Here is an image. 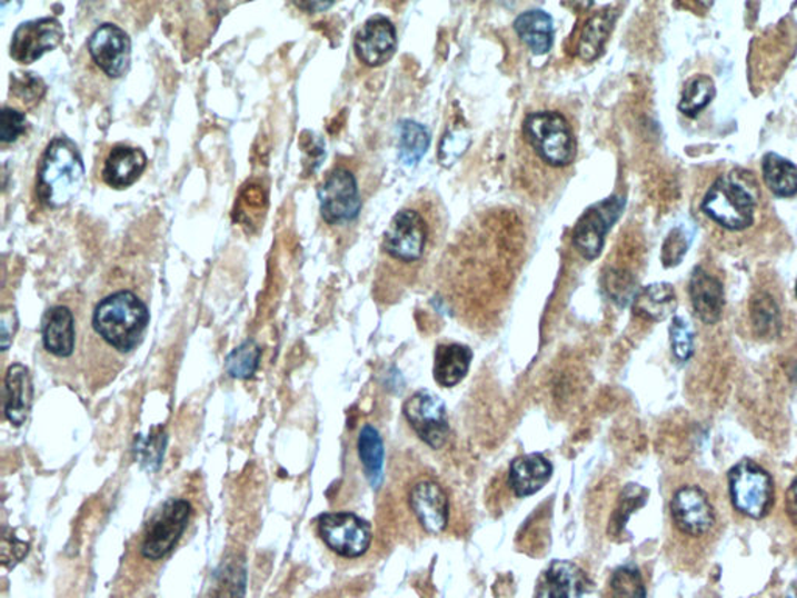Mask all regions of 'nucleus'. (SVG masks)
<instances>
[{
	"label": "nucleus",
	"mask_w": 797,
	"mask_h": 598,
	"mask_svg": "<svg viewBox=\"0 0 797 598\" xmlns=\"http://www.w3.org/2000/svg\"><path fill=\"white\" fill-rule=\"evenodd\" d=\"M760 197L753 173L737 169L711 182L704 193L701 211L711 223L726 231H746L756 223Z\"/></svg>",
	"instance_id": "obj_1"
},
{
	"label": "nucleus",
	"mask_w": 797,
	"mask_h": 598,
	"mask_svg": "<svg viewBox=\"0 0 797 598\" xmlns=\"http://www.w3.org/2000/svg\"><path fill=\"white\" fill-rule=\"evenodd\" d=\"M84 181L83 159L71 139H53L38 167L37 193L42 203L61 208L79 196Z\"/></svg>",
	"instance_id": "obj_2"
},
{
	"label": "nucleus",
	"mask_w": 797,
	"mask_h": 598,
	"mask_svg": "<svg viewBox=\"0 0 797 598\" xmlns=\"http://www.w3.org/2000/svg\"><path fill=\"white\" fill-rule=\"evenodd\" d=\"M149 321L146 302L130 290L108 295L92 316L96 332L119 352L133 351L141 343Z\"/></svg>",
	"instance_id": "obj_3"
},
{
	"label": "nucleus",
	"mask_w": 797,
	"mask_h": 598,
	"mask_svg": "<svg viewBox=\"0 0 797 598\" xmlns=\"http://www.w3.org/2000/svg\"><path fill=\"white\" fill-rule=\"evenodd\" d=\"M522 133L525 141L544 165L554 169H566L577 158V138L562 112H530L524 120Z\"/></svg>",
	"instance_id": "obj_4"
},
{
	"label": "nucleus",
	"mask_w": 797,
	"mask_h": 598,
	"mask_svg": "<svg viewBox=\"0 0 797 598\" xmlns=\"http://www.w3.org/2000/svg\"><path fill=\"white\" fill-rule=\"evenodd\" d=\"M730 502L735 510L750 519H764L774 505V480L756 461H738L727 474Z\"/></svg>",
	"instance_id": "obj_5"
},
{
	"label": "nucleus",
	"mask_w": 797,
	"mask_h": 598,
	"mask_svg": "<svg viewBox=\"0 0 797 598\" xmlns=\"http://www.w3.org/2000/svg\"><path fill=\"white\" fill-rule=\"evenodd\" d=\"M430 242V225L414 208L400 209L383 236L382 250L396 262H419Z\"/></svg>",
	"instance_id": "obj_6"
},
{
	"label": "nucleus",
	"mask_w": 797,
	"mask_h": 598,
	"mask_svg": "<svg viewBox=\"0 0 797 598\" xmlns=\"http://www.w3.org/2000/svg\"><path fill=\"white\" fill-rule=\"evenodd\" d=\"M192 507L188 500H167L162 510L150 520L146 528L141 544V554L150 561H159L167 557L180 541L188 528Z\"/></svg>",
	"instance_id": "obj_7"
},
{
	"label": "nucleus",
	"mask_w": 797,
	"mask_h": 598,
	"mask_svg": "<svg viewBox=\"0 0 797 598\" xmlns=\"http://www.w3.org/2000/svg\"><path fill=\"white\" fill-rule=\"evenodd\" d=\"M318 534L330 550L343 558H359L371 544V526L349 511L326 512L318 519Z\"/></svg>",
	"instance_id": "obj_8"
},
{
	"label": "nucleus",
	"mask_w": 797,
	"mask_h": 598,
	"mask_svg": "<svg viewBox=\"0 0 797 598\" xmlns=\"http://www.w3.org/2000/svg\"><path fill=\"white\" fill-rule=\"evenodd\" d=\"M322 219L329 225L346 223L357 219L361 209L359 185L351 170H332L318 189Z\"/></svg>",
	"instance_id": "obj_9"
},
{
	"label": "nucleus",
	"mask_w": 797,
	"mask_h": 598,
	"mask_svg": "<svg viewBox=\"0 0 797 598\" xmlns=\"http://www.w3.org/2000/svg\"><path fill=\"white\" fill-rule=\"evenodd\" d=\"M625 198L610 197L582 213L574 229L575 248L587 260L597 259L605 247L606 235L621 216Z\"/></svg>",
	"instance_id": "obj_10"
},
{
	"label": "nucleus",
	"mask_w": 797,
	"mask_h": 598,
	"mask_svg": "<svg viewBox=\"0 0 797 598\" xmlns=\"http://www.w3.org/2000/svg\"><path fill=\"white\" fill-rule=\"evenodd\" d=\"M408 425L431 449H441L449 438V419L446 406L437 395L421 390L404 406Z\"/></svg>",
	"instance_id": "obj_11"
},
{
	"label": "nucleus",
	"mask_w": 797,
	"mask_h": 598,
	"mask_svg": "<svg viewBox=\"0 0 797 598\" xmlns=\"http://www.w3.org/2000/svg\"><path fill=\"white\" fill-rule=\"evenodd\" d=\"M671 519L680 534L701 538L717 524L714 507L707 492L696 485L679 488L670 504Z\"/></svg>",
	"instance_id": "obj_12"
},
{
	"label": "nucleus",
	"mask_w": 797,
	"mask_h": 598,
	"mask_svg": "<svg viewBox=\"0 0 797 598\" xmlns=\"http://www.w3.org/2000/svg\"><path fill=\"white\" fill-rule=\"evenodd\" d=\"M63 40V26L56 18L22 22L11 38L10 57L18 63L32 64L44 53L56 50Z\"/></svg>",
	"instance_id": "obj_13"
},
{
	"label": "nucleus",
	"mask_w": 797,
	"mask_h": 598,
	"mask_svg": "<svg viewBox=\"0 0 797 598\" xmlns=\"http://www.w3.org/2000/svg\"><path fill=\"white\" fill-rule=\"evenodd\" d=\"M88 49L94 63L110 79H120L130 68L131 40L118 26L97 27L89 38Z\"/></svg>",
	"instance_id": "obj_14"
},
{
	"label": "nucleus",
	"mask_w": 797,
	"mask_h": 598,
	"mask_svg": "<svg viewBox=\"0 0 797 598\" xmlns=\"http://www.w3.org/2000/svg\"><path fill=\"white\" fill-rule=\"evenodd\" d=\"M536 598H598V590L581 567L558 559L540 577Z\"/></svg>",
	"instance_id": "obj_15"
},
{
	"label": "nucleus",
	"mask_w": 797,
	"mask_h": 598,
	"mask_svg": "<svg viewBox=\"0 0 797 598\" xmlns=\"http://www.w3.org/2000/svg\"><path fill=\"white\" fill-rule=\"evenodd\" d=\"M408 504L416 519L429 535H439L449 524V497L437 481L422 480L414 485Z\"/></svg>",
	"instance_id": "obj_16"
},
{
	"label": "nucleus",
	"mask_w": 797,
	"mask_h": 598,
	"mask_svg": "<svg viewBox=\"0 0 797 598\" xmlns=\"http://www.w3.org/2000/svg\"><path fill=\"white\" fill-rule=\"evenodd\" d=\"M396 29L390 19L375 17L368 19L365 26L357 33L356 48L357 57L361 63L369 68H377L387 63L396 50Z\"/></svg>",
	"instance_id": "obj_17"
},
{
	"label": "nucleus",
	"mask_w": 797,
	"mask_h": 598,
	"mask_svg": "<svg viewBox=\"0 0 797 598\" xmlns=\"http://www.w3.org/2000/svg\"><path fill=\"white\" fill-rule=\"evenodd\" d=\"M688 295L696 317L704 325H715L721 320L725 310V287L717 276L706 268L696 267L688 282Z\"/></svg>",
	"instance_id": "obj_18"
},
{
	"label": "nucleus",
	"mask_w": 797,
	"mask_h": 598,
	"mask_svg": "<svg viewBox=\"0 0 797 598\" xmlns=\"http://www.w3.org/2000/svg\"><path fill=\"white\" fill-rule=\"evenodd\" d=\"M554 474V465L540 454H528L516 458L509 466V487L520 499L536 495L546 487Z\"/></svg>",
	"instance_id": "obj_19"
},
{
	"label": "nucleus",
	"mask_w": 797,
	"mask_h": 598,
	"mask_svg": "<svg viewBox=\"0 0 797 598\" xmlns=\"http://www.w3.org/2000/svg\"><path fill=\"white\" fill-rule=\"evenodd\" d=\"M147 157L141 149L116 146L104 161L102 178L112 189H127L141 178Z\"/></svg>",
	"instance_id": "obj_20"
},
{
	"label": "nucleus",
	"mask_w": 797,
	"mask_h": 598,
	"mask_svg": "<svg viewBox=\"0 0 797 598\" xmlns=\"http://www.w3.org/2000/svg\"><path fill=\"white\" fill-rule=\"evenodd\" d=\"M42 343L50 355L71 357L76 349V320L71 309L56 306L42 320Z\"/></svg>",
	"instance_id": "obj_21"
},
{
	"label": "nucleus",
	"mask_w": 797,
	"mask_h": 598,
	"mask_svg": "<svg viewBox=\"0 0 797 598\" xmlns=\"http://www.w3.org/2000/svg\"><path fill=\"white\" fill-rule=\"evenodd\" d=\"M33 386L29 368L11 365L6 375V417L11 425L21 427L32 409Z\"/></svg>",
	"instance_id": "obj_22"
},
{
	"label": "nucleus",
	"mask_w": 797,
	"mask_h": 598,
	"mask_svg": "<svg viewBox=\"0 0 797 598\" xmlns=\"http://www.w3.org/2000/svg\"><path fill=\"white\" fill-rule=\"evenodd\" d=\"M678 309L675 287L667 282L649 283L637 291L632 299L634 316L651 323L667 320Z\"/></svg>",
	"instance_id": "obj_23"
},
{
	"label": "nucleus",
	"mask_w": 797,
	"mask_h": 598,
	"mask_svg": "<svg viewBox=\"0 0 797 598\" xmlns=\"http://www.w3.org/2000/svg\"><path fill=\"white\" fill-rule=\"evenodd\" d=\"M517 37L535 56H546L554 48V19L542 10L524 11L515 21Z\"/></svg>",
	"instance_id": "obj_24"
},
{
	"label": "nucleus",
	"mask_w": 797,
	"mask_h": 598,
	"mask_svg": "<svg viewBox=\"0 0 797 598\" xmlns=\"http://www.w3.org/2000/svg\"><path fill=\"white\" fill-rule=\"evenodd\" d=\"M472 357V351L465 345H439L435 352V380L445 388L458 386L468 376Z\"/></svg>",
	"instance_id": "obj_25"
},
{
	"label": "nucleus",
	"mask_w": 797,
	"mask_h": 598,
	"mask_svg": "<svg viewBox=\"0 0 797 598\" xmlns=\"http://www.w3.org/2000/svg\"><path fill=\"white\" fill-rule=\"evenodd\" d=\"M761 178L773 196L793 198L797 196V166L777 153H766L761 159Z\"/></svg>",
	"instance_id": "obj_26"
},
{
	"label": "nucleus",
	"mask_w": 797,
	"mask_h": 598,
	"mask_svg": "<svg viewBox=\"0 0 797 598\" xmlns=\"http://www.w3.org/2000/svg\"><path fill=\"white\" fill-rule=\"evenodd\" d=\"M750 326L756 337L761 340H774L780 336L781 312L776 299L768 291H757L750 298Z\"/></svg>",
	"instance_id": "obj_27"
},
{
	"label": "nucleus",
	"mask_w": 797,
	"mask_h": 598,
	"mask_svg": "<svg viewBox=\"0 0 797 598\" xmlns=\"http://www.w3.org/2000/svg\"><path fill=\"white\" fill-rule=\"evenodd\" d=\"M616 11L608 9L598 11L586 22L578 46V56L581 57V60L594 61L601 56L605 42L608 41L614 24H616Z\"/></svg>",
	"instance_id": "obj_28"
},
{
	"label": "nucleus",
	"mask_w": 797,
	"mask_h": 598,
	"mask_svg": "<svg viewBox=\"0 0 797 598\" xmlns=\"http://www.w3.org/2000/svg\"><path fill=\"white\" fill-rule=\"evenodd\" d=\"M359 457L371 487L377 489L383 480V441L375 426H365L359 435Z\"/></svg>",
	"instance_id": "obj_29"
},
{
	"label": "nucleus",
	"mask_w": 797,
	"mask_h": 598,
	"mask_svg": "<svg viewBox=\"0 0 797 598\" xmlns=\"http://www.w3.org/2000/svg\"><path fill=\"white\" fill-rule=\"evenodd\" d=\"M430 147V133L426 127L414 120H406L399 127V159L404 166L418 165Z\"/></svg>",
	"instance_id": "obj_30"
},
{
	"label": "nucleus",
	"mask_w": 797,
	"mask_h": 598,
	"mask_svg": "<svg viewBox=\"0 0 797 598\" xmlns=\"http://www.w3.org/2000/svg\"><path fill=\"white\" fill-rule=\"evenodd\" d=\"M715 94H717V89L709 76H695L684 87L678 104L679 111L687 118H696L699 112L709 107Z\"/></svg>",
	"instance_id": "obj_31"
},
{
	"label": "nucleus",
	"mask_w": 797,
	"mask_h": 598,
	"mask_svg": "<svg viewBox=\"0 0 797 598\" xmlns=\"http://www.w3.org/2000/svg\"><path fill=\"white\" fill-rule=\"evenodd\" d=\"M648 495V489L640 487V485H626L624 491H621L616 511L610 518L609 535L618 536L625 530L626 522L631 518L632 512L647 504Z\"/></svg>",
	"instance_id": "obj_32"
},
{
	"label": "nucleus",
	"mask_w": 797,
	"mask_h": 598,
	"mask_svg": "<svg viewBox=\"0 0 797 598\" xmlns=\"http://www.w3.org/2000/svg\"><path fill=\"white\" fill-rule=\"evenodd\" d=\"M262 351L252 340L245 341L227 359V371L231 378L248 379L258 370Z\"/></svg>",
	"instance_id": "obj_33"
},
{
	"label": "nucleus",
	"mask_w": 797,
	"mask_h": 598,
	"mask_svg": "<svg viewBox=\"0 0 797 598\" xmlns=\"http://www.w3.org/2000/svg\"><path fill=\"white\" fill-rule=\"evenodd\" d=\"M610 590L614 598H647L640 570L632 565L618 567L610 578Z\"/></svg>",
	"instance_id": "obj_34"
},
{
	"label": "nucleus",
	"mask_w": 797,
	"mask_h": 598,
	"mask_svg": "<svg viewBox=\"0 0 797 598\" xmlns=\"http://www.w3.org/2000/svg\"><path fill=\"white\" fill-rule=\"evenodd\" d=\"M670 343L675 359L687 363L695 355V332L684 317L675 316L670 325Z\"/></svg>",
	"instance_id": "obj_35"
},
{
	"label": "nucleus",
	"mask_w": 797,
	"mask_h": 598,
	"mask_svg": "<svg viewBox=\"0 0 797 598\" xmlns=\"http://www.w3.org/2000/svg\"><path fill=\"white\" fill-rule=\"evenodd\" d=\"M605 290L620 308H625L636 297V279L628 270L612 268L605 275Z\"/></svg>",
	"instance_id": "obj_36"
},
{
	"label": "nucleus",
	"mask_w": 797,
	"mask_h": 598,
	"mask_svg": "<svg viewBox=\"0 0 797 598\" xmlns=\"http://www.w3.org/2000/svg\"><path fill=\"white\" fill-rule=\"evenodd\" d=\"M688 247H690V237H688L686 229H671L670 235L665 239L662 256H660L664 267L679 266L683 259L686 258Z\"/></svg>",
	"instance_id": "obj_37"
},
{
	"label": "nucleus",
	"mask_w": 797,
	"mask_h": 598,
	"mask_svg": "<svg viewBox=\"0 0 797 598\" xmlns=\"http://www.w3.org/2000/svg\"><path fill=\"white\" fill-rule=\"evenodd\" d=\"M27 130V118L24 112L6 107L0 114V141L11 143L17 141L19 136Z\"/></svg>",
	"instance_id": "obj_38"
},
{
	"label": "nucleus",
	"mask_w": 797,
	"mask_h": 598,
	"mask_svg": "<svg viewBox=\"0 0 797 598\" xmlns=\"http://www.w3.org/2000/svg\"><path fill=\"white\" fill-rule=\"evenodd\" d=\"M245 590V570L237 565L228 566L221 575L219 598H242Z\"/></svg>",
	"instance_id": "obj_39"
},
{
	"label": "nucleus",
	"mask_w": 797,
	"mask_h": 598,
	"mask_svg": "<svg viewBox=\"0 0 797 598\" xmlns=\"http://www.w3.org/2000/svg\"><path fill=\"white\" fill-rule=\"evenodd\" d=\"M466 138H468V136H466L465 133H458V131H454V133H447L445 142H441V150H439V159H441V165L450 166L452 165L455 159L460 157L469 142Z\"/></svg>",
	"instance_id": "obj_40"
},
{
	"label": "nucleus",
	"mask_w": 797,
	"mask_h": 598,
	"mask_svg": "<svg viewBox=\"0 0 797 598\" xmlns=\"http://www.w3.org/2000/svg\"><path fill=\"white\" fill-rule=\"evenodd\" d=\"M13 89L24 102H38L46 92L44 83L41 79L32 77V73H24L22 79H14Z\"/></svg>",
	"instance_id": "obj_41"
},
{
	"label": "nucleus",
	"mask_w": 797,
	"mask_h": 598,
	"mask_svg": "<svg viewBox=\"0 0 797 598\" xmlns=\"http://www.w3.org/2000/svg\"><path fill=\"white\" fill-rule=\"evenodd\" d=\"M18 329L17 310L13 308L3 309L2 318H0V340H2V349L7 351L13 341L14 332Z\"/></svg>",
	"instance_id": "obj_42"
},
{
	"label": "nucleus",
	"mask_w": 797,
	"mask_h": 598,
	"mask_svg": "<svg viewBox=\"0 0 797 598\" xmlns=\"http://www.w3.org/2000/svg\"><path fill=\"white\" fill-rule=\"evenodd\" d=\"M785 507H787L789 519L797 526V477L793 480V484L789 485Z\"/></svg>",
	"instance_id": "obj_43"
},
{
	"label": "nucleus",
	"mask_w": 797,
	"mask_h": 598,
	"mask_svg": "<svg viewBox=\"0 0 797 598\" xmlns=\"http://www.w3.org/2000/svg\"><path fill=\"white\" fill-rule=\"evenodd\" d=\"M299 9L306 10L307 13H318V11H325L332 7L330 2H301L297 3Z\"/></svg>",
	"instance_id": "obj_44"
},
{
	"label": "nucleus",
	"mask_w": 797,
	"mask_h": 598,
	"mask_svg": "<svg viewBox=\"0 0 797 598\" xmlns=\"http://www.w3.org/2000/svg\"><path fill=\"white\" fill-rule=\"evenodd\" d=\"M793 380H795L796 387H797V363L795 365V370H793Z\"/></svg>",
	"instance_id": "obj_45"
},
{
	"label": "nucleus",
	"mask_w": 797,
	"mask_h": 598,
	"mask_svg": "<svg viewBox=\"0 0 797 598\" xmlns=\"http://www.w3.org/2000/svg\"><path fill=\"white\" fill-rule=\"evenodd\" d=\"M795 295H796V301H797V278H796V283H795Z\"/></svg>",
	"instance_id": "obj_46"
}]
</instances>
